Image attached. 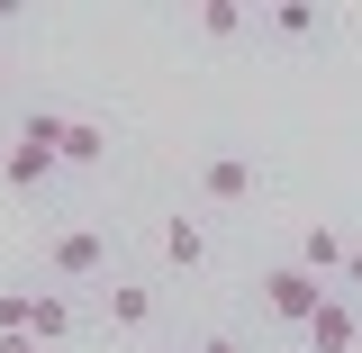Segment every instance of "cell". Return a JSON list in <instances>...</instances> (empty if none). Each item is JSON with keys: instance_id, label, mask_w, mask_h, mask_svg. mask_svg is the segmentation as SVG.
<instances>
[{"instance_id": "obj_1", "label": "cell", "mask_w": 362, "mask_h": 353, "mask_svg": "<svg viewBox=\"0 0 362 353\" xmlns=\"http://www.w3.org/2000/svg\"><path fill=\"white\" fill-rule=\"evenodd\" d=\"M45 281H54V290H109V281H118L109 226H82V218H64L54 236H45Z\"/></svg>"}, {"instance_id": "obj_2", "label": "cell", "mask_w": 362, "mask_h": 353, "mask_svg": "<svg viewBox=\"0 0 362 353\" xmlns=\"http://www.w3.org/2000/svg\"><path fill=\"white\" fill-rule=\"evenodd\" d=\"M54 136H64V109H28V118H18V136L0 145V181H9L18 199H28V190H45V181L64 173V163H54Z\"/></svg>"}, {"instance_id": "obj_3", "label": "cell", "mask_w": 362, "mask_h": 353, "mask_svg": "<svg viewBox=\"0 0 362 353\" xmlns=\"http://www.w3.org/2000/svg\"><path fill=\"white\" fill-rule=\"evenodd\" d=\"M199 199H209V209H226V218H245V209L263 199V163H254V154H235V145L199 154Z\"/></svg>"}, {"instance_id": "obj_4", "label": "cell", "mask_w": 362, "mask_h": 353, "mask_svg": "<svg viewBox=\"0 0 362 353\" xmlns=\"http://www.w3.org/2000/svg\"><path fill=\"white\" fill-rule=\"evenodd\" d=\"M254 290H263V308L281 317V326H299V335H308V317L326 308V281L299 272V263H263V272H254Z\"/></svg>"}, {"instance_id": "obj_5", "label": "cell", "mask_w": 362, "mask_h": 353, "mask_svg": "<svg viewBox=\"0 0 362 353\" xmlns=\"http://www.w3.org/2000/svg\"><path fill=\"white\" fill-rule=\"evenodd\" d=\"M154 317H163V281H154V272H118V281L100 290V326H109V335H145Z\"/></svg>"}, {"instance_id": "obj_6", "label": "cell", "mask_w": 362, "mask_h": 353, "mask_svg": "<svg viewBox=\"0 0 362 353\" xmlns=\"http://www.w3.org/2000/svg\"><path fill=\"white\" fill-rule=\"evenodd\" d=\"M308 353H362V299L326 290V308L308 317Z\"/></svg>"}, {"instance_id": "obj_7", "label": "cell", "mask_w": 362, "mask_h": 353, "mask_svg": "<svg viewBox=\"0 0 362 353\" xmlns=\"http://www.w3.org/2000/svg\"><path fill=\"white\" fill-rule=\"evenodd\" d=\"M290 263L299 272H317V281H344V263H354V236H344V226H299V254H290Z\"/></svg>"}, {"instance_id": "obj_8", "label": "cell", "mask_w": 362, "mask_h": 353, "mask_svg": "<svg viewBox=\"0 0 362 353\" xmlns=\"http://www.w3.org/2000/svg\"><path fill=\"white\" fill-rule=\"evenodd\" d=\"M154 245H163V263H173V272H199V263H209V226L190 218V209H173V218L154 226Z\"/></svg>"}, {"instance_id": "obj_9", "label": "cell", "mask_w": 362, "mask_h": 353, "mask_svg": "<svg viewBox=\"0 0 362 353\" xmlns=\"http://www.w3.org/2000/svg\"><path fill=\"white\" fill-rule=\"evenodd\" d=\"M54 163L100 173V163H109V127H100V118H64V136H54Z\"/></svg>"}, {"instance_id": "obj_10", "label": "cell", "mask_w": 362, "mask_h": 353, "mask_svg": "<svg viewBox=\"0 0 362 353\" xmlns=\"http://www.w3.org/2000/svg\"><path fill=\"white\" fill-rule=\"evenodd\" d=\"M28 335L37 345H64L73 335V290H28Z\"/></svg>"}, {"instance_id": "obj_11", "label": "cell", "mask_w": 362, "mask_h": 353, "mask_svg": "<svg viewBox=\"0 0 362 353\" xmlns=\"http://www.w3.org/2000/svg\"><path fill=\"white\" fill-rule=\"evenodd\" d=\"M272 37H290V45H308V37H317V9H272Z\"/></svg>"}, {"instance_id": "obj_12", "label": "cell", "mask_w": 362, "mask_h": 353, "mask_svg": "<svg viewBox=\"0 0 362 353\" xmlns=\"http://www.w3.org/2000/svg\"><path fill=\"white\" fill-rule=\"evenodd\" d=\"M235 28H245V9H199V37H218V45H226Z\"/></svg>"}, {"instance_id": "obj_13", "label": "cell", "mask_w": 362, "mask_h": 353, "mask_svg": "<svg viewBox=\"0 0 362 353\" xmlns=\"http://www.w3.org/2000/svg\"><path fill=\"white\" fill-rule=\"evenodd\" d=\"M190 353H254V345H245L235 326H209V335H199V345H190Z\"/></svg>"}, {"instance_id": "obj_14", "label": "cell", "mask_w": 362, "mask_h": 353, "mask_svg": "<svg viewBox=\"0 0 362 353\" xmlns=\"http://www.w3.org/2000/svg\"><path fill=\"white\" fill-rule=\"evenodd\" d=\"M0 353H37V335H28V326H9V335H0Z\"/></svg>"}, {"instance_id": "obj_15", "label": "cell", "mask_w": 362, "mask_h": 353, "mask_svg": "<svg viewBox=\"0 0 362 353\" xmlns=\"http://www.w3.org/2000/svg\"><path fill=\"white\" fill-rule=\"evenodd\" d=\"M344 281H354V299H362V245H354V263H344Z\"/></svg>"}, {"instance_id": "obj_16", "label": "cell", "mask_w": 362, "mask_h": 353, "mask_svg": "<svg viewBox=\"0 0 362 353\" xmlns=\"http://www.w3.org/2000/svg\"><path fill=\"white\" fill-rule=\"evenodd\" d=\"M0 91H9V54H0Z\"/></svg>"}]
</instances>
